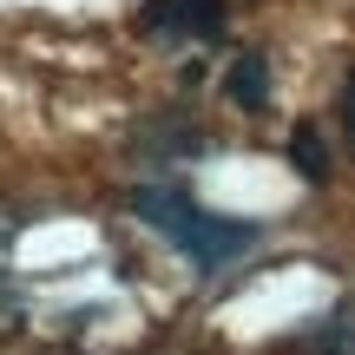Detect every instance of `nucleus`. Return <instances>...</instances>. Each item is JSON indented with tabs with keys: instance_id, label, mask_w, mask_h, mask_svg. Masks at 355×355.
I'll return each mask as SVG.
<instances>
[{
	"instance_id": "f257e3e1",
	"label": "nucleus",
	"mask_w": 355,
	"mask_h": 355,
	"mask_svg": "<svg viewBox=\"0 0 355 355\" xmlns=\"http://www.w3.org/2000/svg\"><path fill=\"white\" fill-rule=\"evenodd\" d=\"M132 211H139L158 237H171L178 250L191 257V270H204V277L224 270L230 257H243L257 243V224H237V217L204 211L184 184H139V191H132Z\"/></svg>"
},
{
	"instance_id": "f03ea898",
	"label": "nucleus",
	"mask_w": 355,
	"mask_h": 355,
	"mask_svg": "<svg viewBox=\"0 0 355 355\" xmlns=\"http://www.w3.org/2000/svg\"><path fill=\"white\" fill-rule=\"evenodd\" d=\"M145 33L158 40H217L224 33V0H152Z\"/></svg>"
},
{
	"instance_id": "7ed1b4c3",
	"label": "nucleus",
	"mask_w": 355,
	"mask_h": 355,
	"mask_svg": "<svg viewBox=\"0 0 355 355\" xmlns=\"http://www.w3.org/2000/svg\"><path fill=\"white\" fill-rule=\"evenodd\" d=\"M303 355H355V303H343L336 316H322L303 336Z\"/></svg>"
},
{
	"instance_id": "20e7f679",
	"label": "nucleus",
	"mask_w": 355,
	"mask_h": 355,
	"mask_svg": "<svg viewBox=\"0 0 355 355\" xmlns=\"http://www.w3.org/2000/svg\"><path fill=\"white\" fill-rule=\"evenodd\" d=\"M290 152H296V171H303V178H322V171H329V165H322V139H316V132H296V145H290Z\"/></svg>"
},
{
	"instance_id": "39448f33",
	"label": "nucleus",
	"mask_w": 355,
	"mask_h": 355,
	"mask_svg": "<svg viewBox=\"0 0 355 355\" xmlns=\"http://www.w3.org/2000/svg\"><path fill=\"white\" fill-rule=\"evenodd\" d=\"M263 86H270V79H263V60H243V66H237V79H230V92H237L243 105L263 99Z\"/></svg>"
}]
</instances>
